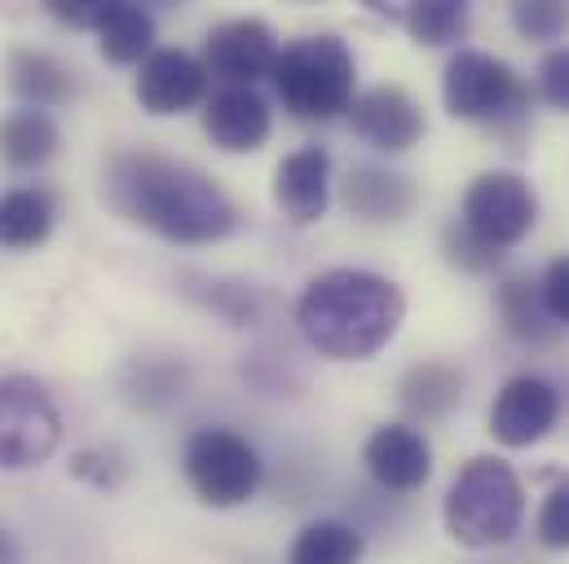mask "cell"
Listing matches in <instances>:
<instances>
[{"label":"cell","mask_w":569,"mask_h":564,"mask_svg":"<svg viewBox=\"0 0 569 564\" xmlns=\"http://www.w3.org/2000/svg\"><path fill=\"white\" fill-rule=\"evenodd\" d=\"M102 194L120 216L154 230L168 243L199 248L230 239L239 230L234 199L208 172L168 154H150V150L116 154L102 177Z\"/></svg>","instance_id":"obj_1"},{"label":"cell","mask_w":569,"mask_h":564,"mask_svg":"<svg viewBox=\"0 0 569 564\" xmlns=\"http://www.w3.org/2000/svg\"><path fill=\"white\" fill-rule=\"evenodd\" d=\"M407 300L398 282L371 270H327L296 300L300 335L336 362L376 357L402 326Z\"/></svg>","instance_id":"obj_2"},{"label":"cell","mask_w":569,"mask_h":564,"mask_svg":"<svg viewBox=\"0 0 569 564\" xmlns=\"http://www.w3.org/2000/svg\"><path fill=\"white\" fill-rule=\"evenodd\" d=\"M526 521L521 476L490 454H477L459 467L446 490V530L459 547H499Z\"/></svg>","instance_id":"obj_3"},{"label":"cell","mask_w":569,"mask_h":564,"mask_svg":"<svg viewBox=\"0 0 569 564\" xmlns=\"http://www.w3.org/2000/svg\"><path fill=\"white\" fill-rule=\"evenodd\" d=\"M274 89L287 115L296 120H336L353 107V80H358V62L349 53V44L340 36H300L279 53L274 67Z\"/></svg>","instance_id":"obj_4"},{"label":"cell","mask_w":569,"mask_h":564,"mask_svg":"<svg viewBox=\"0 0 569 564\" xmlns=\"http://www.w3.org/2000/svg\"><path fill=\"white\" fill-rule=\"evenodd\" d=\"M441 98L446 111L455 120L468 124H486V129H503V133H521L526 111H530V89L526 80L495 53L481 49H459L446 62L441 75Z\"/></svg>","instance_id":"obj_5"},{"label":"cell","mask_w":569,"mask_h":564,"mask_svg":"<svg viewBox=\"0 0 569 564\" xmlns=\"http://www.w3.org/2000/svg\"><path fill=\"white\" fill-rule=\"evenodd\" d=\"M181 467L190 490L208 503V507H239L261 490V454L248 436H239L234 427H199L186 450H181Z\"/></svg>","instance_id":"obj_6"},{"label":"cell","mask_w":569,"mask_h":564,"mask_svg":"<svg viewBox=\"0 0 569 564\" xmlns=\"http://www.w3.org/2000/svg\"><path fill=\"white\" fill-rule=\"evenodd\" d=\"M535 221H539V199L530 181L517 172H481L468 185L463 212H459V225L495 252L517 248L535 230Z\"/></svg>","instance_id":"obj_7"},{"label":"cell","mask_w":569,"mask_h":564,"mask_svg":"<svg viewBox=\"0 0 569 564\" xmlns=\"http://www.w3.org/2000/svg\"><path fill=\"white\" fill-rule=\"evenodd\" d=\"M58 441L62 420L53 397L27 375L0 380V467H36L58 450Z\"/></svg>","instance_id":"obj_8"},{"label":"cell","mask_w":569,"mask_h":564,"mask_svg":"<svg viewBox=\"0 0 569 564\" xmlns=\"http://www.w3.org/2000/svg\"><path fill=\"white\" fill-rule=\"evenodd\" d=\"M279 53H283L279 36L261 18H230V22L212 27L208 40H203L208 75H221L226 84H239V89H252L257 80L274 75Z\"/></svg>","instance_id":"obj_9"},{"label":"cell","mask_w":569,"mask_h":564,"mask_svg":"<svg viewBox=\"0 0 569 564\" xmlns=\"http://www.w3.org/2000/svg\"><path fill=\"white\" fill-rule=\"evenodd\" d=\"M557 420H561V393L543 375H512L490 406V432L512 450L543 441Z\"/></svg>","instance_id":"obj_10"},{"label":"cell","mask_w":569,"mask_h":564,"mask_svg":"<svg viewBox=\"0 0 569 564\" xmlns=\"http://www.w3.org/2000/svg\"><path fill=\"white\" fill-rule=\"evenodd\" d=\"M349 120H353L358 138L376 145V150H385V154L411 150L428 129L420 102L398 84H376V89L358 93L353 107H349Z\"/></svg>","instance_id":"obj_11"},{"label":"cell","mask_w":569,"mask_h":564,"mask_svg":"<svg viewBox=\"0 0 569 564\" xmlns=\"http://www.w3.org/2000/svg\"><path fill=\"white\" fill-rule=\"evenodd\" d=\"M208 98V67L186 49H150L138 67V102L150 115H181Z\"/></svg>","instance_id":"obj_12"},{"label":"cell","mask_w":569,"mask_h":564,"mask_svg":"<svg viewBox=\"0 0 569 564\" xmlns=\"http://www.w3.org/2000/svg\"><path fill=\"white\" fill-rule=\"evenodd\" d=\"M362 463H367V472H371L376 485L407 494V490H420L428 481V472H432V445L425 441V432L411 427V423H385V427H376L367 436Z\"/></svg>","instance_id":"obj_13"},{"label":"cell","mask_w":569,"mask_h":564,"mask_svg":"<svg viewBox=\"0 0 569 564\" xmlns=\"http://www.w3.org/2000/svg\"><path fill=\"white\" fill-rule=\"evenodd\" d=\"M270 129H274V115L257 89L226 84L203 102V133L212 138V145H221L230 154L261 150L270 141Z\"/></svg>","instance_id":"obj_14"},{"label":"cell","mask_w":569,"mask_h":564,"mask_svg":"<svg viewBox=\"0 0 569 564\" xmlns=\"http://www.w3.org/2000/svg\"><path fill=\"white\" fill-rule=\"evenodd\" d=\"M274 203L296 225H313V221L327 216V203H331V154L322 145H300L279 163Z\"/></svg>","instance_id":"obj_15"},{"label":"cell","mask_w":569,"mask_h":564,"mask_svg":"<svg viewBox=\"0 0 569 564\" xmlns=\"http://www.w3.org/2000/svg\"><path fill=\"white\" fill-rule=\"evenodd\" d=\"M416 181L376 163H358L349 168V177L340 181V203L362 216V221H402L416 208Z\"/></svg>","instance_id":"obj_16"},{"label":"cell","mask_w":569,"mask_h":564,"mask_svg":"<svg viewBox=\"0 0 569 564\" xmlns=\"http://www.w3.org/2000/svg\"><path fill=\"white\" fill-rule=\"evenodd\" d=\"M4 75H9V89H13L27 107H36V111L62 107V102H71V93H76L71 67H62V62H58L53 53H44V49L18 44V49L9 53Z\"/></svg>","instance_id":"obj_17"},{"label":"cell","mask_w":569,"mask_h":564,"mask_svg":"<svg viewBox=\"0 0 569 564\" xmlns=\"http://www.w3.org/2000/svg\"><path fill=\"white\" fill-rule=\"evenodd\" d=\"M93 36H98V49L107 62L116 67H133L150 58V44H154V18L146 13L142 4H129V0H102L98 9V22H93Z\"/></svg>","instance_id":"obj_18"},{"label":"cell","mask_w":569,"mask_h":564,"mask_svg":"<svg viewBox=\"0 0 569 564\" xmlns=\"http://www.w3.org/2000/svg\"><path fill=\"white\" fill-rule=\"evenodd\" d=\"M53 221H58V203L49 190L22 185V190L0 194V248H9V252L40 248L53 234Z\"/></svg>","instance_id":"obj_19"},{"label":"cell","mask_w":569,"mask_h":564,"mask_svg":"<svg viewBox=\"0 0 569 564\" xmlns=\"http://www.w3.org/2000/svg\"><path fill=\"white\" fill-rule=\"evenodd\" d=\"M58 120L49 111H36V107H22V111H9L0 120V159L9 168H40L58 154Z\"/></svg>","instance_id":"obj_20"},{"label":"cell","mask_w":569,"mask_h":564,"mask_svg":"<svg viewBox=\"0 0 569 564\" xmlns=\"http://www.w3.org/2000/svg\"><path fill=\"white\" fill-rule=\"evenodd\" d=\"M398 397H402V411L407 415H416V420H441V415H450L455 406H459V397H463V375L455 371V366H446V362H425V366H416L407 380H402V389H398Z\"/></svg>","instance_id":"obj_21"},{"label":"cell","mask_w":569,"mask_h":564,"mask_svg":"<svg viewBox=\"0 0 569 564\" xmlns=\"http://www.w3.org/2000/svg\"><path fill=\"white\" fill-rule=\"evenodd\" d=\"M499 318L508 326V335H517L521 344H552L557 340V322L543 309V295L530 279H508L499 286Z\"/></svg>","instance_id":"obj_22"},{"label":"cell","mask_w":569,"mask_h":564,"mask_svg":"<svg viewBox=\"0 0 569 564\" xmlns=\"http://www.w3.org/2000/svg\"><path fill=\"white\" fill-rule=\"evenodd\" d=\"M362 561V534L345 521H313L296 534L287 564H358Z\"/></svg>","instance_id":"obj_23"},{"label":"cell","mask_w":569,"mask_h":564,"mask_svg":"<svg viewBox=\"0 0 569 564\" xmlns=\"http://www.w3.org/2000/svg\"><path fill=\"white\" fill-rule=\"evenodd\" d=\"M402 27L428 49L455 44L468 31V4L463 0H416L402 9Z\"/></svg>","instance_id":"obj_24"},{"label":"cell","mask_w":569,"mask_h":564,"mask_svg":"<svg viewBox=\"0 0 569 564\" xmlns=\"http://www.w3.org/2000/svg\"><path fill=\"white\" fill-rule=\"evenodd\" d=\"M512 27L526 40H561L569 31V4L566 0H517Z\"/></svg>","instance_id":"obj_25"},{"label":"cell","mask_w":569,"mask_h":564,"mask_svg":"<svg viewBox=\"0 0 569 564\" xmlns=\"http://www.w3.org/2000/svg\"><path fill=\"white\" fill-rule=\"evenodd\" d=\"M441 248H446V256H450V265H459V270H472V274H486V270H495L499 261H503V252H495V248H486L481 239H472L459 221L455 225H446V234H441Z\"/></svg>","instance_id":"obj_26"},{"label":"cell","mask_w":569,"mask_h":564,"mask_svg":"<svg viewBox=\"0 0 569 564\" xmlns=\"http://www.w3.org/2000/svg\"><path fill=\"white\" fill-rule=\"evenodd\" d=\"M539 538L552 552H569V476H561L539 507Z\"/></svg>","instance_id":"obj_27"},{"label":"cell","mask_w":569,"mask_h":564,"mask_svg":"<svg viewBox=\"0 0 569 564\" xmlns=\"http://www.w3.org/2000/svg\"><path fill=\"white\" fill-rule=\"evenodd\" d=\"M539 93H543L548 107H557V111L569 115V44L566 49H552L539 62Z\"/></svg>","instance_id":"obj_28"},{"label":"cell","mask_w":569,"mask_h":564,"mask_svg":"<svg viewBox=\"0 0 569 564\" xmlns=\"http://www.w3.org/2000/svg\"><path fill=\"white\" fill-rule=\"evenodd\" d=\"M539 295H543L548 318H552L557 326H569V256H557V261L543 270Z\"/></svg>","instance_id":"obj_29"},{"label":"cell","mask_w":569,"mask_h":564,"mask_svg":"<svg viewBox=\"0 0 569 564\" xmlns=\"http://www.w3.org/2000/svg\"><path fill=\"white\" fill-rule=\"evenodd\" d=\"M98 9H102V0H49V13L53 18H62L71 27H84V31H93Z\"/></svg>","instance_id":"obj_30"},{"label":"cell","mask_w":569,"mask_h":564,"mask_svg":"<svg viewBox=\"0 0 569 564\" xmlns=\"http://www.w3.org/2000/svg\"><path fill=\"white\" fill-rule=\"evenodd\" d=\"M0 564H22V547L9 530H0Z\"/></svg>","instance_id":"obj_31"}]
</instances>
